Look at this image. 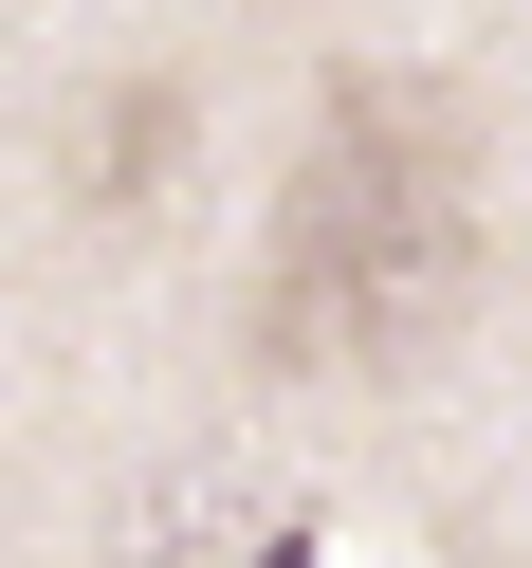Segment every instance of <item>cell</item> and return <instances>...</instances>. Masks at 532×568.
<instances>
[{"label":"cell","mask_w":532,"mask_h":568,"mask_svg":"<svg viewBox=\"0 0 532 568\" xmlns=\"http://www.w3.org/2000/svg\"><path fill=\"white\" fill-rule=\"evenodd\" d=\"M478 275V148H459L441 92L404 74H331L294 148V202H275V257H258V367H404L422 331L459 312Z\"/></svg>","instance_id":"obj_1"},{"label":"cell","mask_w":532,"mask_h":568,"mask_svg":"<svg viewBox=\"0 0 532 568\" xmlns=\"http://www.w3.org/2000/svg\"><path fill=\"white\" fill-rule=\"evenodd\" d=\"M165 165H184V92H165V74H129L111 111H92V202H129V184H165Z\"/></svg>","instance_id":"obj_2"}]
</instances>
